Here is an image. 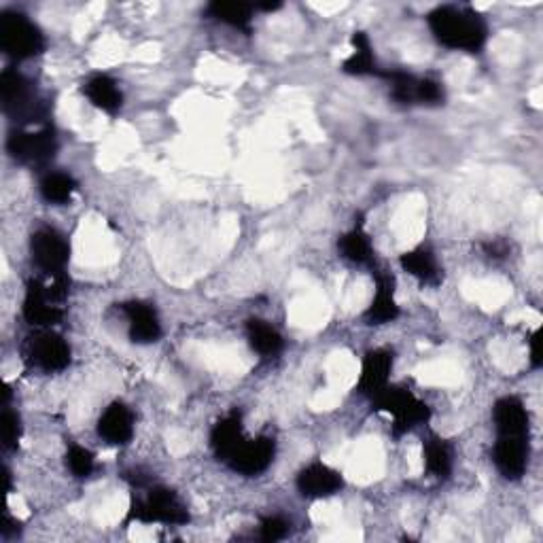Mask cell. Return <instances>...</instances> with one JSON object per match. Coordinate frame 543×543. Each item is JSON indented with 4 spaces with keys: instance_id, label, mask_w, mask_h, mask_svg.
I'll return each instance as SVG.
<instances>
[{
    "instance_id": "cell-1",
    "label": "cell",
    "mask_w": 543,
    "mask_h": 543,
    "mask_svg": "<svg viewBox=\"0 0 543 543\" xmlns=\"http://www.w3.org/2000/svg\"><path fill=\"white\" fill-rule=\"evenodd\" d=\"M427 22L435 41L448 49L478 54L486 45L488 26L484 17L471 7L442 5L429 13Z\"/></svg>"
},
{
    "instance_id": "cell-2",
    "label": "cell",
    "mask_w": 543,
    "mask_h": 543,
    "mask_svg": "<svg viewBox=\"0 0 543 543\" xmlns=\"http://www.w3.org/2000/svg\"><path fill=\"white\" fill-rule=\"evenodd\" d=\"M68 295V280L64 274L51 276V283L30 278L24 297V319L34 327H54L64 319V300Z\"/></svg>"
},
{
    "instance_id": "cell-3",
    "label": "cell",
    "mask_w": 543,
    "mask_h": 543,
    "mask_svg": "<svg viewBox=\"0 0 543 543\" xmlns=\"http://www.w3.org/2000/svg\"><path fill=\"white\" fill-rule=\"evenodd\" d=\"M0 96L5 113L20 126L43 124L49 115V104L34 92L32 83L13 68H7L0 77Z\"/></svg>"
},
{
    "instance_id": "cell-4",
    "label": "cell",
    "mask_w": 543,
    "mask_h": 543,
    "mask_svg": "<svg viewBox=\"0 0 543 543\" xmlns=\"http://www.w3.org/2000/svg\"><path fill=\"white\" fill-rule=\"evenodd\" d=\"M372 406L376 412H387L393 416V437L406 435L418 425H425L431 418V408L425 401L404 387H389L387 384V387L372 397Z\"/></svg>"
},
{
    "instance_id": "cell-5",
    "label": "cell",
    "mask_w": 543,
    "mask_h": 543,
    "mask_svg": "<svg viewBox=\"0 0 543 543\" xmlns=\"http://www.w3.org/2000/svg\"><path fill=\"white\" fill-rule=\"evenodd\" d=\"M0 45L9 58L22 62L41 56L47 41L41 28L32 24L26 15L7 11L0 17Z\"/></svg>"
},
{
    "instance_id": "cell-6",
    "label": "cell",
    "mask_w": 543,
    "mask_h": 543,
    "mask_svg": "<svg viewBox=\"0 0 543 543\" xmlns=\"http://www.w3.org/2000/svg\"><path fill=\"white\" fill-rule=\"evenodd\" d=\"M130 522H143V524H187L189 512L187 505L179 499L174 490L166 486H147V497H136L130 503L128 512Z\"/></svg>"
},
{
    "instance_id": "cell-7",
    "label": "cell",
    "mask_w": 543,
    "mask_h": 543,
    "mask_svg": "<svg viewBox=\"0 0 543 543\" xmlns=\"http://www.w3.org/2000/svg\"><path fill=\"white\" fill-rule=\"evenodd\" d=\"M7 151L20 164L45 166L58 153V138L47 126L41 130H17L7 140Z\"/></svg>"
},
{
    "instance_id": "cell-8",
    "label": "cell",
    "mask_w": 543,
    "mask_h": 543,
    "mask_svg": "<svg viewBox=\"0 0 543 543\" xmlns=\"http://www.w3.org/2000/svg\"><path fill=\"white\" fill-rule=\"evenodd\" d=\"M24 359L28 365L37 367L47 374L62 372L70 363V346L64 342L62 336L54 331H37L26 338L24 344Z\"/></svg>"
},
{
    "instance_id": "cell-9",
    "label": "cell",
    "mask_w": 543,
    "mask_h": 543,
    "mask_svg": "<svg viewBox=\"0 0 543 543\" xmlns=\"http://www.w3.org/2000/svg\"><path fill=\"white\" fill-rule=\"evenodd\" d=\"M32 261L47 276L64 274L70 259V244L54 227H41L30 238Z\"/></svg>"
},
{
    "instance_id": "cell-10",
    "label": "cell",
    "mask_w": 543,
    "mask_h": 543,
    "mask_svg": "<svg viewBox=\"0 0 543 543\" xmlns=\"http://www.w3.org/2000/svg\"><path fill=\"white\" fill-rule=\"evenodd\" d=\"M276 454V442L272 437L261 435L257 440H244L242 446L236 450L234 457L230 459V465L234 471L242 476H259L272 465Z\"/></svg>"
},
{
    "instance_id": "cell-11",
    "label": "cell",
    "mask_w": 543,
    "mask_h": 543,
    "mask_svg": "<svg viewBox=\"0 0 543 543\" xmlns=\"http://www.w3.org/2000/svg\"><path fill=\"white\" fill-rule=\"evenodd\" d=\"M295 484L304 497L325 499V497L340 493V488L344 486V478L340 471L331 469L325 463H312L297 474Z\"/></svg>"
},
{
    "instance_id": "cell-12",
    "label": "cell",
    "mask_w": 543,
    "mask_h": 543,
    "mask_svg": "<svg viewBox=\"0 0 543 543\" xmlns=\"http://www.w3.org/2000/svg\"><path fill=\"white\" fill-rule=\"evenodd\" d=\"M493 461L505 480H520L529 465V437H497Z\"/></svg>"
},
{
    "instance_id": "cell-13",
    "label": "cell",
    "mask_w": 543,
    "mask_h": 543,
    "mask_svg": "<svg viewBox=\"0 0 543 543\" xmlns=\"http://www.w3.org/2000/svg\"><path fill=\"white\" fill-rule=\"evenodd\" d=\"M393 361H395L393 350H387V348L370 350V353L363 357L357 391L361 395H365V397H370V399L376 393H380L389 384Z\"/></svg>"
},
{
    "instance_id": "cell-14",
    "label": "cell",
    "mask_w": 543,
    "mask_h": 543,
    "mask_svg": "<svg viewBox=\"0 0 543 543\" xmlns=\"http://www.w3.org/2000/svg\"><path fill=\"white\" fill-rule=\"evenodd\" d=\"M128 317V336L134 344H153L162 338V323L151 304L132 300L121 304Z\"/></svg>"
},
{
    "instance_id": "cell-15",
    "label": "cell",
    "mask_w": 543,
    "mask_h": 543,
    "mask_svg": "<svg viewBox=\"0 0 543 543\" xmlns=\"http://www.w3.org/2000/svg\"><path fill=\"white\" fill-rule=\"evenodd\" d=\"M399 306L395 302V278L391 272L378 270L376 272V295L365 310V321L367 325H387L399 319Z\"/></svg>"
},
{
    "instance_id": "cell-16",
    "label": "cell",
    "mask_w": 543,
    "mask_h": 543,
    "mask_svg": "<svg viewBox=\"0 0 543 543\" xmlns=\"http://www.w3.org/2000/svg\"><path fill=\"white\" fill-rule=\"evenodd\" d=\"M493 423L497 437H529V412L522 399L514 395L497 401L493 408Z\"/></svg>"
},
{
    "instance_id": "cell-17",
    "label": "cell",
    "mask_w": 543,
    "mask_h": 543,
    "mask_svg": "<svg viewBox=\"0 0 543 543\" xmlns=\"http://www.w3.org/2000/svg\"><path fill=\"white\" fill-rule=\"evenodd\" d=\"M98 435L111 446H126L134 435V416L128 406L115 401L98 420Z\"/></svg>"
},
{
    "instance_id": "cell-18",
    "label": "cell",
    "mask_w": 543,
    "mask_h": 543,
    "mask_svg": "<svg viewBox=\"0 0 543 543\" xmlns=\"http://www.w3.org/2000/svg\"><path fill=\"white\" fill-rule=\"evenodd\" d=\"M247 440L242 429V416L238 410L230 412L210 431V448H213L215 457L223 463H230L236 450Z\"/></svg>"
},
{
    "instance_id": "cell-19",
    "label": "cell",
    "mask_w": 543,
    "mask_h": 543,
    "mask_svg": "<svg viewBox=\"0 0 543 543\" xmlns=\"http://www.w3.org/2000/svg\"><path fill=\"white\" fill-rule=\"evenodd\" d=\"M83 94L90 100L96 109L107 115H117L124 104V94H121L119 85L109 75H94L83 83Z\"/></svg>"
},
{
    "instance_id": "cell-20",
    "label": "cell",
    "mask_w": 543,
    "mask_h": 543,
    "mask_svg": "<svg viewBox=\"0 0 543 543\" xmlns=\"http://www.w3.org/2000/svg\"><path fill=\"white\" fill-rule=\"evenodd\" d=\"M399 264L410 276H414L418 283L437 287L442 283V270L437 266V259L429 247H416L399 257Z\"/></svg>"
},
{
    "instance_id": "cell-21",
    "label": "cell",
    "mask_w": 543,
    "mask_h": 543,
    "mask_svg": "<svg viewBox=\"0 0 543 543\" xmlns=\"http://www.w3.org/2000/svg\"><path fill=\"white\" fill-rule=\"evenodd\" d=\"M340 255L355 266H374V247L372 240L367 236L363 221H359L353 230L340 236L338 240Z\"/></svg>"
},
{
    "instance_id": "cell-22",
    "label": "cell",
    "mask_w": 543,
    "mask_h": 543,
    "mask_svg": "<svg viewBox=\"0 0 543 543\" xmlns=\"http://www.w3.org/2000/svg\"><path fill=\"white\" fill-rule=\"evenodd\" d=\"M350 43H353V54H350L342 64L344 73L353 75V77H367V75L378 77L380 68L376 66L374 49H372L370 39H367V34L365 32H355L353 39H350Z\"/></svg>"
},
{
    "instance_id": "cell-23",
    "label": "cell",
    "mask_w": 543,
    "mask_h": 543,
    "mask_svg": "<svg viewBox=\"0 0 543 543\" xmlns=\"http://www.w3.org/2000/svg\"><path fill=\"white\" fill-rule=\"evenodd\" d=\"M253 11V5L230 3V0H215V3L206 7V13L213 17V20L242 32H251Z\"/></svg>"
},
{
    "instance_id": "cell-24",
    "label": "cell",
    "mask_w": 543,
    "mask_h": 543,
    "mask_svg": "<svg viewBox=\"0 0 543 543\" xmlns=\"http://www.w3.org/2000/svg\"><path fill=\"white\" fill-rule=\"evenodd\" d=\"M247 338L251 348L261 357H276L283 353L285 348L283 336H280L270 323L261 319H251L247 323Z\"/></svg>"
},
{
    "instance_id": "cell-25",
    "label": "cell",
    "mask_w": 543,
    "mask_h": 543,
    "mask_svg": "<svg viewBox=\"0 0 543 543\" xmlns=\"http://www.w3.org/2000/svg\"><path fill=\"white\" fill-rule=\"evenodd\" d=\"M425 469L431 478L448 480L452 474V448L440 437L425 442Z\"/></svg>"
},
{
    "instance_id": "cell-26",
    "label": "cell",
    "mask_w": 543,
    "mask_h": 543,
    "mask_svg": "<svg viewBox=\"0 0 543 543\" xmlns=\"http://www.w3.org/2000/svg\"><path fill=\"white\" fill-rule=\"evenodd\" d=\"M77 181L70 177L66 172H49L47 177H43L39 189L45 202L49 204H66L73 200L75 191H77Z\"/></svg>"
},
{
    "instance_id": "cell-27",
    "label": "cell",
    "mask_w": 543,
    "mask_h": 543,
    "mask_svg": "<svg viewBox=\"0 0 543 543\" xmlns=\"http://www.w3.org/2000/svg\"><path fill=\"white\" fill-rule=\"evenodd\" d=\"M378 77L391 83V98L399 104H418V81L420 77L406 73V70H380Z\"/></svg>"
},
{
    "instance_id": "cell-28",
    "label": "cell",
    "mask_w": 543,
    "mask_h": 543,
    "mask_svg": "<svg viewBox=\"0 0 543 543\" xmlns=\"http://www.w3.org/2000/svg\"><path fill=\"white\" fill-rule=\"evenodd\" d=\"M66 465L75 478H87L94 471V454L83 446L73 444L66 452Z\"/></svg>"
},
{
    "instance_id": "cell-29",
    "label": "cell",
    "mask_w": 543,
    "mask_h": 543,
    "mask_svg": "<svg viewBox=\"0 0 543 543\" xmlns=\"http://www.w3.org/2000/svg\"><path fill=\"white\" fill-rule=\"evenodd\" d=\"M0 431H3V448L15 450L22 440V420L9 406L3 408V416H0Z\"/></svg>"
},
{
    "instance_id": "cell-30",
    "label": "cell",
    "mask_w": 543,
    "mask_h": 543,
    "mask_svg": "<svg viewBox=\"0 0 543 543\" xmlns=\"http://www.w3.org/2000/svg\"><path fill=\"white\" fill-rule=\"evenodd\" d=\"M289 533V522L280 516H268L259 522V539L261 541H280L285 539Z\"/></svg>"
},
{
    "instance_id": "cell-31",
    "label": "cell",
    "mask_w": 543,
    "mask_h": 543,
    "mask_svg": "<svg viewBox=\"0 0 543 543\" xmlns=\"http://www.w3.org/2000/svg\"><path fill=\"white\" fill-rule=\"evenodd\" d=\"M416 100H418V104H440L444 100L442 83L431 79V77H420Z\"/></svg>"
},
{
    "instance_id": "cell-32",
    "label": "cell",
    "mask_w": 543,
    "mask_h": 543,
    "mask_svg": "<svg viewBox=\"0 0 543 543\" xmlns=\"http://www.w3.org/2000/svg\"><path fill=\"white\" fill-rule=\"evenodd\" d=\"M529 344H531V365L535 367V370H539L541 363H543V357H541V329L533 331Z\"/></svg>"
},
{
    "instance_id": "cell-33",
    "label": "cell",
    "mask_w": 543,
    "mask_h": 543,
    "mask_svg": "<svg viewBox=\"0 0 543 543\" xmlns=\"http://www.w3.org/2000/svg\"><path fill=\"white\" fill-rule=\"evenodd\" d=\"M15 533H20V522H15L9 514H5L3 518V527H0V535L3 537H11Z\"/></svg>"
},
{
    "instance_id": "cell-34",
    "label": "cell",
    "mask_w": 543,
    "mask_h": 543,
    "mask_svg": "<svg viewBox=\"0 0 543 543\" xmlns=\"http://www.w3.org/2000/svg\"><path fill=\"white\" fill-rule=\"evenodd\" d=\"M484 249L490 257H505L507 255V244L505 242H488L484 244Z\"/></svg>"
}]
</instances>
